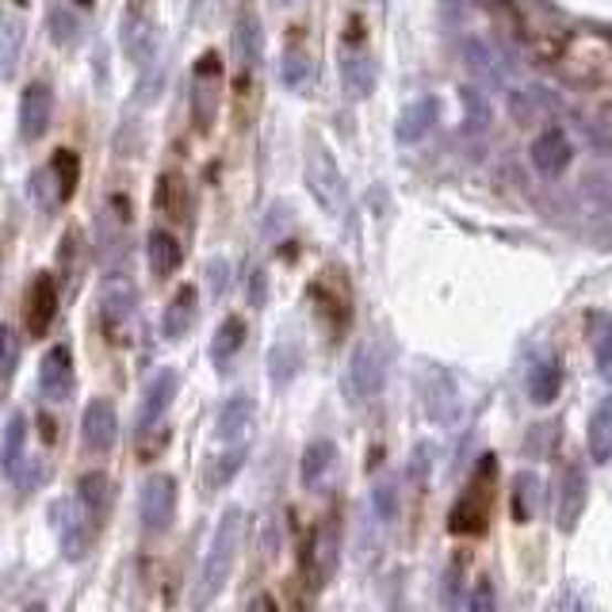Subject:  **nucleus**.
I'll return each mask as SVG.
<instances>
[{"label":"nucleus","instance_id":"1","mask_svg":"<svg viewBox=\"0 0 612 612\" xmlns=\"http://www.w3.org/2000/svg\"><path fill=\"white\" fill-rule=\"evenodd\" d=\"M548 65L574 85H612V43L590 31H562Z\"/></svg>","mask_w":612,"mask_h":612},{"label":"nucleus","instance_id":"2","mask_svg":"<svg viewBox=\"0 0 612 612\" xmlns=\"http://www.w3.org/2000/svg\"><path fill=\"white\" fill-rule=\"evenodd\" d=\"M245 540V513L238 506H230L222 513L219 528H214V540L203 556V570H200V590H196V605H211L214 598L222 593V585L230 582L234 574L238 551H242Z\"/></svg>","mask_w":612,"mask_h":612},{"label":"nucleus","instance_id":"3","mask_svg":"<svg viewBox=\"0 0 612 612\" xmlns=\"http://www.w3.org/2000/svg\"><path fill=\"white\" fill-rule=\"evenodd\" d=\"M494 471H498V463L494 456H483L478 463L475 478H471L467 494L456 502V509H452V532L456 536H478L486 528V520H490V502H494Z\"/></svg>","mask_w":612,"mask_h":612},{"label":"nucleus","instance_id":"4","mask_svg":"<svg viewBox=\"0 0 612 612\" xmlns=\"http://www.w3.org/2000/svg\"><path fill=\"white\" fill-rule=\"evenodd\" d=\"M306 188H310V196L318 200L321 211L341 214L345 207H349V184H345L341 165H337V157L318 143L306 154Z\"/></svg>","mask_w":612,"mask_h":612},{"label":"nucleus","instance_id":"5","mask_svg":"<svg viewBox=\"0 0 612 612\" xmlns=\"http://www.w3.org/2000/svg\"><path fill=\"white\" fill-rule=\"evenodd\" d=\"M219 107H222V57L214 51L200 54L192 70V123L196 130H211L219 123Z\"/></svg>","mask_w":612,"mask_h":612},{"label":"nucleus","instance_id":"6","mask_svg":"<svg viewBox=\"0 0 612 612\" xmlns=\"http://www.w3.org/2000/svg\"><path fill=\"white\" fill-rule=\"evenodd\" d=\"M138 517H143V532L146 536H161L165 528L177 517V478L172 475H154L143 486V498H138Z\"/></svg>","mask_w":612,"mask_h":612},{"label":"nucleus","instance_id":"7","mask_svg":"<svg viewBox=\"0 0 612 612\" xmlns=\"http://www.w3.org/2000/svg\"><path fill=\"white\" fill-rule=\"evenodd\" d=\"M349 31L352 35L341 46V81L352 101H363L371 93V85H376V65H371V54L360 46V20H352Z\"/></svg>","mask_w":612,"mask_h":612},{"label":"nucleus","instance_id":"8","mask_svg":"<svg viewBox=\"0 0 612 612\" xmlns=\"http://www.w3.org/2000/svg\"><path fill=\"white\" fill-rule=\"evenodd\" d=\"M81 441H85L88 452L104 456V452L115 449L119 441V413H115L112 399H93L85 407V418H81Z\"/></svg>","mask_w":612,"mask_h":612},{"label":"nucleus","instance_id":"9","mask_svg":"<svg viewBox=\"0 0 612 612\" xmlns=\"http://www.w3.org/2000/svg\"><path fill=\"white\" fill-rule=\"evenodd\" d=\"M387 383V360L376 345H360L352 352V363H349V387H352V399L357 402H371L379 399Z\"/></svg>","mask_w":612,"mask_h":612},{"label":"nucleus","instance_id":"10","mask_svg":"<svg viewBox=\"0 0 612 612\" xmlns=\"http://www.w3.org/2000/svg\"><path fill=\"white\" fill-rule=\"evenodd\" d=\"M51 115H54V96L43 81L23 88V96H20V138L23 143H39V138L51 130Z\"/></svg>","mask_w":612,"mask_h":612},{"label":"nucleus","instance_id":"11","mask_svg":"<svg viewBox=\"0 0 612 612\" xmlns=\"http://www.w3.org/2000/svg\"><path fill=\"white\" fill-rule=\"evenodd\" d=\"M582 509H585V471L582 463H562L559 494H556V520L562 532H574Z\"/></svg>","mask_w":612,"mask_h":612},{"label":"nucleus","instance_id":"12","mask_svg":"<svg viewBox=\"0 0 612 612\" xmlns=\"http://www.w3.org/2000/svg\"><path fill=\"white\" fill-rule=\"evenodd\" d=\"M51 528H54V536L62 540V551L70 559H81L88 551V532H85V517H81V509H77V502H70V498H57L54 506H51Z\"/></svg>","mask_w":612,"mask_h":612},{"label":"nucleus","instance_id":"13","mask_svg":"<svg viewBox=\"0 0 612 612\" xmlns=\"http://www.w3.org/2000/svg\"><path fill=\"white\" fill-rule=\"evenodd\" d=\"M135 326H138V314H135V295H130V287H112V292L104 295V334H107V341L130 345L135 341Z\"/></svg>","mask_w":612,"mask_h":612},{"label":"nucleus","instance_id":"14","mask_svg":"<svg viewBox=\"0 0 612 612\" xmlns=\"http://www.w3.org/2000/svg\"><path fill=\"white\" fill-rule=\"evenodd\" d=\"M123 51L130 62H146L154 54V20L146 0H127L123 12Z\"/></svg>","mask_w":612,"mask_h":612},{"label":"nucleus","instance_id":"15","mask_svg":"<svg viewBox=\"0 0 612 612\" xmlns=\"http://www.w3.org/2000/svg\"><path fill=\"white\" fill-rule=\"evenodd\" d=\"M177 387H180V376L172 368H161L150 379V387H146V399H143V410H138V433H150V429L161 425L165 410L172 407V394H177Z\"/></svg>","mask_w":612,"mask_h":612},{"label":"nucleus","instance_id":"16","mask_svg":"<svg viewBox=\"0 0 612 612\" xmlns=\"http://www.w3.org/2000/svg\"><path fill=\"white\" fill-rule=\"evenodd\" d=\"M39 387L51 402H70L73 394V352L65 345H54L39 363Z\"/></svg>","mask_w":612,"mask_h":612},{"label":"nucleus","instance_id":"17","mask_svg":"<svg viewBox=\"0 0 612 612\" xmlns=\"http://www.w3.org/2000/svg\"><path fill=\"white\" fill-rule=\"evenodd\" d=\"M28 334L31 337H43L51 329L54 314H57V287H54V276L51 272H39L28 287Z\"/></svg>","mask_w":612,"mask_h":612},{"label":"nucleus","instance_id":"18","mask_svg":"<svg viewBox=\"0 0 612 612\" xmlns=\"http://www.w3.org/2000/svg\"><path fill=\"white\" fill-rule=\"evenodd\" d=\"M230 46H234V62L242 65L245 73L261 62L264 54V31H261V20H256L253 8H242L234 20V35H230Z\"/></svg>","mask_w":612,"mask_h":612},{"label":"nucleus","instance_id":"19","mask_svg":"<svg viewBox=\"0 0 612 612\" xmlns=\"http://www.w3.org/2000/svg\"><path fill=\"white\" fill-rule=\"evenodd\" d=\"M196 314H200V292L192 284H184L169 299V306H165V318H161L165 341H184L188 329L196 326Z\"/></svg>","mask_w":612,"mask_h":612},{"label":"nucleus","instance_id":"20","mask_svg":"<svg viewBox=\"0 0 612 612\" xmlns=\"http://www.w3.org/2000/svg\"><path fill=\"white\" fill-rule=\"evenodd\" d=\"M570 157H574V146H570V138L562 135L559 127H548L532 143V165H536V172H544V177H559V172L570 165Z\"/></svg>","mask_w":612,"mask_h":612},{"label":"nucleus","instance_id":"21","mask_svg":"<svg viewBox=\"0 0 612 612\" xmlns=\"http://www.w3.org/2000/svg\"><path fill=\"white\" fill-rule=\"evenodd\" d=\"M23 43H28V20L20 12H4L0 15V85L15 77Z\"/></svg>","mask_w":612,"mask_h":612},{"label":"nucleus","instance_id":"22","mask_svg":"<svg viewBox=\"0 0 612 612\" xmlns=\"http://www.w3.org/2000/svg\"><path fill=\"white\" fill-rule=\"evenodd\" d=\"M436 101L433 96H421V101H413L402 107V115H399V123H394V138H399L402 146H418L421 138L433 130V123H436Z\"/></svg>","mask_w":612,"mask_h":612},{"label":"nucleus","instance_id":"23","mask_svg":"<svg viewBox=\"0 0 612 612\" xmlns=\"http://www.w3.org/2000/svg\"><path fill=\"white\" fill-rule=\"evenodd\" d=\"M337 467V444L334 441H310L299 460V478L306 490H321L326 478L334 475Z\"/></svg>","mask_w":612,"mask_h":612},{"label":"nucleus","instance_id":"24","mask_svg":"<svg viewBox=\"0 0 612 612\" xmlns=\"http://www.w3.org/2000/svg\"><path fill=\"white\" fill-rule=\"evenodd\" d=\"M253 425V399L250 394H230L226 407L219 410V421H214V433H219L222 444H238Z\"/></svg>","mask_w":612,"mask_h":612},{"label":"nucleus","instance_id":"25","mask_svg":"<svg viewBox=\"0 0 612 612\" xmlns=\"http://www.w3.org/2000/svg\"><path fill=\"white\" fill-rule=\"evenodd\" d=\"M585 452L593 463H609L612 460V394L598 402V410L590 413V425H585Z\"/></svg>","mask_w":612,"mask_h":612},{"label":"nucleus","instance_id":"26","mask_svg":"<svg viewBox=\"0 0 612 612\" xmlns=\"http://www.w3.org/2000/svg\"><path fill=\"white\" fill-rule=\"evenodd\" d=\"M245 318H238V314H230L226 321L219 326V334L211 337V363L219 371H230V363L238 360V352L245 349Z\"/></svg>","mask_w":612,"mask_h":612},{"label":"nucleus","instance_id":"27","mask_svg":"<svg viewBox=\"0 0 612 612\" xmlns=\"http://www.w3.org/2000/svg\"><path fill=\"white\" fill-rule=\"evenodd\" d=\"M146 261H150L154 276H172L180 268V261H184V250H180V242L169 230H150V238H146Z\"/></svg>","mask_w":612,"mask_h":612},{"label":"nucleus","instance_id":"28","mask_svg":"<svg viewBox=\"0 0 612 612\" xmlns=\"http://www.w3.org/2000/svg\"><path fill=\"white\" fill-rule=\"evenodd\" d=\"M77 490H81V506H85L88 520L101 525V520L107 517V506H112V483H107V475H101V471L81 475Z\"/></svg>","mask_w":612,"mask_h":612},{"label":"nucleus","instance_id":"29","mask_svg":"<svg viewBox=\"0 0 612 612\" xmlns=\"http://www.w3.org/2000/svg\"><path fill=\"white\" fill-rule=\"evenodd\" d=\"M242 463H245V449L238 444L234 452H222V456H214V460H207V471H203V490H222V486H230L234 483V475L242 471Z\"/></svg>","mask_w":612,"mask_h":612},{"label":"nucleus","instance_id":"30","mask_svg":"<svg viewBox=\"0 0 612 612\" xmlns=\"http://www.w3.org/2000/svg\"><path fill=\"white\" fill-rule=\"evenodd\" d=\"M556 394H559V363L540 360L528 371V399H532L536 407H548V402H556Z\"/></svg>","mask_w":612,"mask_h":612},{"label":"nucleus","instance_id":"31","mask_svg":"<svg viewBox=\"0 0 612 612\" xmlns=\"http://www.w3.org/2000/svg\"><path fill=\"white\" fill-rule=\"evenodd\" d=\"M23 444H28V421H23V413H15V418L8 421L4 449H0V471H4L8 478H12L15 467L23 463Z\"/></svg>","mask_w":612,"mask_h":612},{"label":"nucleus","instance_id":"32","mask_svg":"<svg viewBox=\"0 0 612 612\" xmlns=\"http://www.w3.org/2000/svg\"><path fill=\"white\" fill-rule=\"evenodd\" d=\"M268 376L276 387H287L295 376H299V349L292 341H276L268 352Z\"/></svg>","mask_w":612,"mask_h":612},{"label":"nucleus","instance_id":"33","mask_svg":"<svg viewBox=\"0 0 612 612\" xmlns=\"http://www.w3.org/2000/svg\"><path fill=\"white\" fill-rule=\"evenodd\" d=\"M46 28H51V39L57 46H77L81 43V20L65 4L51 8V15H46Z\"/></svg>","mask_w":612,"mask_h":612},{"label":"nucleus","instance_id":"34","mask_svg":"<svg viewBox=\"0 0 612 612\" xmlns=\"http://www.w3.org/2000/svg\"><path fill=\"white\" fill-rule=\"evenodd\" d=\"M279 77H284V85L292 88V93H306V88H310V57H306L303 46H292V51L284 54Z\"/></svg>","mask_w":612,"mask_h":612},{"label":"nucleus","instance_id":"35","mask_svg":"<svg viewBox=\"0 0 612 612\" xmlns=\"http://www.w3.org/2000/svg\"><path fill=\"white\" fill-rule=\"evenodd\" d=\"M590 329H593V357H598L601 368H612V318L609 314H593L590 318Z\"/></svg>","mask_w":612,"mask_h":612},{"label":"nucleus","instance_id":"36","mask_svg":"<svg viewBox=\"0 0 612 612\" xmlns=\"http://www.w3.org/2000/svg\"><path fill=\"white\" fill-rule=\"evenodd\" d=\"M15 368H20V334L12 326H0V383H8Z\"/></svg>","mask_w":612,"mask_h":612},{"label":"nucleus","instance_id":"37","mask_svg":"<svg viewBox=\"0 0 612 612\" xmlns=\"http://www.w3.org/2000/svg\"><path fill=\"white\" fill-rule=\"evenodd\" d=\"M532 502H536V478L517 475V490H513V517H517V525L532 520Z\"/></svg>","mask_w":612,"mask_h":612},{"label":"nucleus","instance_id":"38","mask_svg":"<svg viewBox=\"0 0 612 612\" xmlns=\"http://www.w3.org/2000/svg\"><path fill=\"white\" fill-rule=\"evenodd\" d=\"M157 207L172 214L184 211V184H180V177H161V184H157Z\"/></svg>","mask_w":612,"mask_h":612},{"label":"nucleus","instance_id":"39","mask_svg":"<svg viewBox=\"0 0 612 612\" xmlns=\"http://www.w3.org/2000/svg\"><path fill=\"white\" fill-rule=\"evenodd\" d=\"M371 506H376L379 520H394V513H399V494H394V486L379 483L376 490H371Z\"/></svg>","mask_w":612,"mask_h":612},{"label":"nucleus","instance_id":"40","mask_svg":"<svg viewBox=\"0 0 612 612\" xmlns=\"http://www.w3.org/2000/svg\"><path fill=\"white\" fill-rule=\"evenodd\" d=\"M490 605H494L490 582H486V578H478V590H475V598H471V609H490Z\"/></svg>","mask_w":612,"mask_h":612},{"label":"nucleus","instance_id":"41","mask_svg":"<svg viewBox=\"0 0 612 612\" xmlns=\"http://www.w3.org/2000/svg\"><path fill=\"white\" fill-rule=\"evenodd\" d=\"M207 272H211L214 295H222V287H226V264H222V261H211V264H207Z\"/></svg>","mask_w":612,"mask_h":612},{"label":"nucleus","instance_id":"42","mask_svg":"<svg viewBox=\"0 0 612 612\" xmlns=\"http://www.w3.org/2000/svg\"><path fill=\"white\" fill-rule=\"evenodd\" d=\"M250 299H253V306L264 303V276H261V272H253V292H250Z\"/></svg>","mask_w":612,"mask_h":612},{"label":"nucleus","instance_id":"43","mask_svg":"<svg viewBox=\"0 0 612 612\" xmlns=\"http://www.w3.org/2000/svg\"><path fill=\"white\" fill-rule=\"evenodd\" d=\"M601 123H605V127L612 130V101H609L605 107H601Z\"/></svg>","mask_w":612,"mask_h":612},{"label":"nucleus","instance_id":"44","mask_svg":"<svg viewBox=\"0 0 612 612\" xmlns=\"http://www.w3.org/2000/svg\"><path fill=\"white\" fill-rule=\"evenodd\" d=\"M279 4H287V0H279Z\"/></svg>","mask_w":612,"mask_h":612}]
</instances>
